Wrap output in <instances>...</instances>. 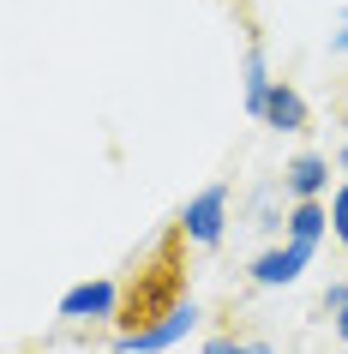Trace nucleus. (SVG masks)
Returning <instances> with one entry per match:
<instances>
[{
  "mask_svg": "<svg viewBox=\"0 0 348 354\" xmlns=\"http://www.w3.org/2000/svg\"><path fill=\"white\" fill-rule=\"evenodd\" d=\"M306 259H312V246L306 241H289V246H276V252H258V259H253V277L258 282H294Z\"/></svg>",
  "mask_w": 348,
  "mask_h": 354,
  "instance_id": "20e7f679",
  "label": "nucleus"
},
{
  "mask_svg": "<svg viewBox=\"0 0 348 354\" xmlns=\"http://www.w3.org/2000/svg\"><path fill=\"white\" fill-rule=\"evenodd\" d=\"M222 210H228V192H222V187L199 192V198L186 205V216H181L186 234H192L199 246H217V241H222Z\"/></svg>",
  "mask_w": 348,
  "mask_h": 354,
  "instance_id": "f03ea898",
  "label": "nucleus"
},
{
  "mask_svg": "<svg viewBox=\"0 0 348 354\" xmlns=\"http://www.w3.org/2000/svg\"><path fill=\"white\" fill-rule=\"evenodd\" d=\"M264 120L282 127V132H300V127H306V102H300V91L271 84V96H264Z\"/></svg>",
  "mask_w": 348,
  "mask_h": 354,
  "instance_id": "423d86ee",
  "label": "nucleus"
},
{
  "mask_svg": "<svg viewBox=\"0 0 348 354\" xmlns=\"http://www.w3.org/2000/svg\"><path fill=\"white\" fill-rule=\"evenodd\" d=\"M324 223H330V216L306 198V205H294V223H289V228H294V241H306V246H312L318 234H324Z\"/></svg>",
  "mask_w": 348,
  "mask_h": 354,
  "instance_id": "6e6552de",
  "label": "nucleus"
},
{
  "mask_svg": "<svg viewBox=\"0 0 348 354\" xmlns=\"http://www.w3.org/2000/svg\"><path fill=\"white\" fill-rule=\"evenodd\" d=\"M336 48H342V55H348V19H342V30H336Z\"/></svg>",
  "mask_w": 348,
  "mask_h": 354,
  "instance_id": "f8f14e48",
  "label": "nucleus"
},
{
  "mask_svg": "<svg viewBox=\"0 0 348 354\" xmlns=\"http://www.w3.org/2000/svg\"><path fill=\"white\" fill-rule=\"evenodd\" d=\"M264 96H271V78H264V60H258V48L246 55V109L264 114Z\"/></svg>",
  "mask_w": 348,
  "mask_h": 354,
  "instance_id": "1a4fd4ad",
  "label": "nucleus"
},
{
  "mask_svg": "<svg viewBox=\"0 0 348 354\" xmlns=\"http://www.w3.org/2000/svg\"><path fill=\"white\" fill-rule=\"evenodd\" d=\"M336 330H342V342H348V306H342V318H336Z\"/></svg>",
  "mask_w": 348,
  "mask_h": 354,
  "instance_id": "ddd939ff",
  "label": "nucleus"
},
{
  "mask_svg": "<svg viewBox=\"0 0 348 354\" xmlns=\"http://www.w3.org/2000/svg\"><path fill=\"white\" fill-rule=\"evenodd\" d=\"M192 306H181V313L168 318V324H156V330H145V336H132V342H114V348H127V354H156V348H168V342H181L186 330H192Z\"/></svg>",
  "mask_w": 348,
  "mask_h": 354,
  "instance_id": "39448f33",
  "label": "nucleus"
},
{
  "mask_svg": "<svg viewBox=\"0 0 348 354\" xmlns=\"http://www.w3.org/2000/svg\"><path fill=\"white\" fill-rule=\"evenodd\" d=\"M204 354H276L271 342H246V336H210Z\"/></svg>",
  "mask_w": 348,
  "mask_h": 354,
  "instance_id": "9d476101",
  "label": "nucleus"
},
{
  "mask_svg": "<svg viewBox=\"0 0 348 354\" xmlns=\"http://www.w3.org/2000/svg\"><path fill=\"white\" fill-rule=\"evenodd\" d=\"M324 180H330V162H324V156H294V162H289V192L300 198V205H306V198H318V187H324Z\"/></svg>",
  "mask_w": 348,
  "mask_h": 354,
  "instance_id": "0eeeda50",
  "label": "nucleus"
},
{
  "mask_svg": "<svg viewBox=\"0 0 348 354\" xmlns=\"http://www.w3.org/2000/svg\"><path fill=\"white\" fill-rule=\"evenodd\" d=\"M186 241H192L186 223H168L163 234L150 241V252L127 270L120 306H114V342H132V336L168 324L181 306H192V300H186V282H192V270H186Z\"/></svg>",
  "mask_w": 348,
  "mask_h": 354,
  "instance_id": "f257e3e1",
  "label": "nucleus"
},
{
  "mask_svg": "<svg viewBox=\"0 0 348 354\" xmlns=\"http://www.w3.org/2000/svg\"><path fill=\"white\" fill-rule=\"evenodd\" d=\"M330 223H336V241H348V187L336 192V205H330Z\"/></svg>",
  "mask_w": 348,
  "mask_h": 354,
  "instance_id": "9b49d317",
  "label": "nucleus"
},
{
  "mask_svg": "<svg viewBox=\"0 0 348 354\" xmlns=\"http://www.w3.org/2000/svg\"><path fill=\"white\" fill-rule=\"evenodd\" d=\"M342 168H348V145H342Z\"/></svg>",
  "mask_w": 348,
  "mask_h": 354,
  "instance_id": "4468645a",
  "label": "nucleus"
},
{
  "mask_svg": "<svg viewBox=\"0 0 348 354\" xmlns=\"http://www.w3.org/2000/svg\"><path fill=\"white\" fill-rule=\"evenodd\" d=\"M114 306H120V288L114 282H84V288H73V295L60 300V318H114Z\"/></svg>",
  "mask_w": 348,
  "mask_h": 354,
  "instance_id": "7ed1b4c3",
  "label": "nucleus"
}]
</instances>
